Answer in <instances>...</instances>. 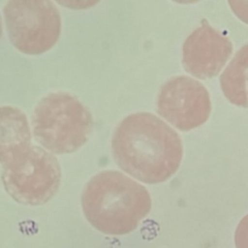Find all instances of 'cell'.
I'll return each instance as SVG.
<instances>
[{
    "label": "cell",
    "instance_id": "obj_1",
    "mask_svg": "<svg viewBox=\"0 0 248 248\" xmlns=\"http://www.w3.org/2000/svg\"><path fill=\"white\" fill-rule=\"evenodd\" d=\"M111 150L124 172L147 184L169 179L178 170L183 155L179 135L150 112L123 118L114 130Z\"/></svg>",
    "mask_w": 248,
    "mask_h": 248
},
{
    "label": "cell",
    "instance_id": "obj_2",
    "mask_svg": "<svg viewBox=\"0 0 248 248\" xmlns=\"http://www.w3.org/2000/svg\"><path fill=\"white\" fill-rule=\"evenodd\" d=\"M85 219L108 235L134 232L151 209L144 186L117 170H103L86 183L81 194Z\"/></svg>",
    "mask_w": 248,
    "mask_h": 248
},
{
    "label": "cell",
    "instance_id": "obj_3",
    "mask_svg": "<svg viewBox=\"0 0 248 248\" xmlns=\"http://www.w3.org/2000/svg\"><path fill=\"white\" fill-rule=\"evenodd\" d=\"M92 128L91 112L69 93H49L34 108V137L50 153L68 154L77 151L87 141Z\"/></svg>",
    "mask_w": 248,
    "mask_h": 248
},
{
    "label": "cell",
    "instance_id": "obj_4",
    "mask_svg": "<svg viewBox=\"0 0 248 248\" xmlns=\"http://www.w3.org/2000/svg\"><path fill=\"white\" fill-rule=\"evenodd\" d=\"M1 180L6 192L16 202L42 205L58 191L61 169L52 153L31 144L2 165Z\"/></svg>",
    "mask_w": 248,
    "mask_h": 248
},
{
    "label": "cell",
    "instance_id": "obj_5",
    "mask_svg": "<svg viewBox=\"0 0 248 248\" xmlns=\"http://www.w3.org/2000/svg\"><path fill=\"white\" fill-rule=\"evenodd\" d=\"M10 41L20 52L39 55L58 41L61 17L57 7L47 0H11L4 7Z\"/></svg>",
    "mask_w": 248,
    "mask_h": 248
},
{
    "label": "cell",
    "instance_id": "obj_6",
    "mask_svg": "<svg viewBox=\"0 0 248 248\" xmlns=\"http://www.w3.org/2000/svg\"><path fill=\"white\" fill-rule=\"evenodd\" d=\"M157 110L175 128L189 131L208 119L211 111L209 93L197 79L187 76L172 77L160 88Z\"/></svg>",
    "mask_w": 248,
    "mask_h": 248
},
{
    "label": "cell",
    "instance_id": "obj_7",
    "mask_svg": "<svg viewBox=\"0 0 248 248\" xmlns=\"http://www.w3.org/2000/svg\"><path fill=\"white\" fill-rule=\"evenodd\" d=\"M232 53L231 40L213 28L206 20L184 41L182 64L199 78H210L219 74Z\"/></svg>",
    "mask_w": 248,
    "mask_h": 248
},
{
    "label": "cell",
    "instance_id": "obj_8",
    "mask_svg": "<svg viewBox=\"0 0 248 248\" xmlns=\"http://www.w3.org/2000/svg\"><path fill=\"white\" fill-rule=\"evenodd\" d=\"M31 145V130L26 115L19 108L0 107V163Z\"/></svg>",
    "mask_w": 248,
    "mask_h": 248
},
{
    "label": "cell",
    "instance_id": "obj_9",
    "mask_svg": "<svg viewBox=\"0 0 248 248\" xmlns=\"http://www.w3.org/2000/svg\"><path fill=\"white\" fill-rule=\"evenodd\" d=\"M220 85L231 103L248 108V43L236 51L221 74Z\"/></svg>",
    "mask_w": 248,
    "mask_h": 248
},
{
    "label": "cell",
    "instance_id": "obj_10",
    "mask_svg": "<svg viewBox=\"0 0 248 248\" xmlns=\"http://www.w3.org/2000/svg\"><path fill=\"white\" fill-rule=\"evenodd\" d=\"M235 248H248V214L238 223L234 232Z\"/></svg>",
    "mask_w": 248,
    "mask_h": 248
},
{
    "label": "cell",
    "instance_id": "obj_11",
    "mask_svg": "<svg viewBox=\"0 0 248 248\" xmlns=\"http://www.w3.org/2000/svg\"><path fill=\"white\" fill-rule=\"evenodd\" d=\"M229 5L231 6L233 13L242 21L248 23V1H232L230 0Z\"/></svg>",
    "mask_w": 248,
    "mask_h": 248
},
{
    "label": "cell",
    "instance_id": "obj_12",
    "mask_svg": "<svg viewBox=\"0 0 248 248\" xmlns=\"http://www.w3.org/2000/svg\"><path fill=\"white\" fill-rule=\"evenodd\" d=\"M2 31H3V27H2V17H1V14H0V38L2 35Z\"/></svg>",
    "mask_w": 248,
    "mask_h": 248
}]
</instances>
